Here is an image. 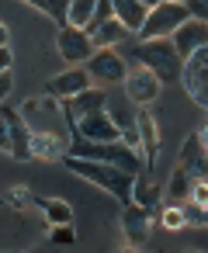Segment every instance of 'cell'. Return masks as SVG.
<instances>
[{
	"label": "cell",
	"mask_w": 208,
	"mask_h": 253,
	"mask_svg": "<svg viewBox=\"0 0 208 253\" xmlns=\"http://www.w3.org/2000/svg\"><path fill=\"white\" fill-rule=\"evenodd\" d=\"M70 156H83V160H97V163H111V167H118V170H125V173H146V163H142V153L139 149H132V146H125L122 139H111V142H90V139H83V135H73V142H70V149H66Z\"/></svg>",
	"instance_id": "cell-1"
},
{
	"label": "cell",
	"mask_w": 208,
	"mask_h": 253,
	"mask_svg": "<svg viewBox=\"0 0 208 253\" xmlns=\"http://www.w3.org/2000/svg\"><path fill=\"white\" fill-rule=\"evenodd\" d=\"M128 59L139 63V66H146L149 73H156V80H160L163 87L180 77V63H184V59L177 56V49H173L170 39H139V42L128 49Z\"/></svg>",
	"instance_id": "cell-2"
},
{
	"label": "cell",
	"mask_w": 208,
	"mask_h": 253,
	"mask_svg": "<svg viewBox=\"0 0 208 253\" xmlns=\"http://www.w3.org/2000/svg\"><path fill=\"white\" fill-rule=\"evenodd\" d=\"M66 170L70 173H77V177H87L90 184H97V187H104L108 194H115L122 205H128L132 201V173H125V170H118V167H111V163H97V160H83V156H70L66 153Z\"/></svg>",
	"instance_id": "cell-3"
},
{
	"label": "cell",
	"mask_w": 208,
	"mask_h": 253,
	"mask_svg": "<svg viewBox=\"0 0 208 253\" xmlns=\"http://www.w3.org/2000/svg\"><path fill=\"white\" fill-rule=\"evenodd\" d=\"M187 21V7H184V0H160L156 7L146 11V21L142 28L135 32L139 39H170V32Z\"/></svg>",
	"instance_id": "cell-4"
},
{
	"label": "cell",
	"mask_w": 208,
	"mask_h": 253,
	"mask_svg": "<svg viewBox=\"0 0 208 253\" xmlns=\"http://www.w3.org/2000/svg\"><path fill=\"white\" fill-rule=\"evenodd\" d=\"M177 80L184 84V90L191 94V101L198 108H208V45H201L191 56H184Z\"/></svg>",
	"instance_id": "cell-5"
},
{
	"label": "cell",
	"mask_w": 208,
	"mask_h": 253,
	"mask_svg": "<svg viewBox=\"0 0 208 253\" xmlns=\"http://www.w3.org/2000/svg\"><path fill=\"white\" fill-rule=\"evenodd\" d=\"M83 70L90 73V80L94 84H104V87H111V84H122V77H125V59L111 49V45H101V49H94L90 56H87V63H83Z\"/></svg>",
	"instance_id": "cell-6"
},
{
	"label": "cell",
	"mask_w": 208,
	"mask_h": 253,
	"mask_svg": "<svg viewBox=\"0 0 208 253\" xmlns=\"http://www.w3.org/2000/svg\"><path fill=\"white\" fill-rule=\"evenodd\" d=\"M122 87H125V97L135 108H149L160 97V90H163V84L156 80V73H149L146 66H128L125 77H122Z\"/></svg>",
	"instance_id": "cell-7"
},
{
	"label": "cell",
	"mask_w": 208,
	"mask_h": 253,
	"mask_svg": "<svg viewBox=\"0 0 208 253\" xmlns=\"http://www.w3.org/2000/svg\"><path fill=\"white\" fill-rule=\"evenodd\" d=\"M56 49H59L63 63H70V66H83V63H87V56L94 52V42H90V35H87L83 28L63 25V28H59V35H56Z\"/></svg>",
	"instance_id": "cell-8"
},
{
	"label": "cell",
	"mask_w": 208,
	"mask_h": 253,
	"mask_svg": "<svg viewBox=\"0 0 208 253\" xmlns=\"http://www.w3.org/2000/svg\"><path fill=\"white\" fill-rule=\"evenodd\" d=\"M70 128H73V135H83V139H90V142H111V139H122L118 125L108 118L104 108H101V111H90V115H83V118H73Z\"/></svg>",
	"instance_id": "cell-9"
},
{
	"label": "cell",
	"mask_w": 208,
	"mask_h": 253,
	"mask_svg": "<svg viewBox=\"0 0 208 253\" xmlns=\"http://www.w3.org/2000/svg\"><path fill=\"white\" fill-rule=\"evenodd\" d=\"M170 42H173L177 56L184 59V56H191L194 49L208 45V25H205V21H198V18H187V21H180V25L170 32Z\"/></svg>",
	"instance_id": "cell-10"
},
{
	"label": "cell",
	"mask_w": 208,
	"mask_h": 253,
	"mask_svg": "<svg viewBox=\"0 0 208 253\" xmlns=\"http://www.w3.org/2000/svg\"><path fill=\"white\" fill-rule=\"evenodd\" d=\"M122 229H125L128 246H146L149 243V229H153V211H146L142 205L128 201L125 211H122Z\"/></svg>",
	"instance_id": "cell-11"
},
{
	"label": "cell",
	"mask_w": 208,
	"mask_h": 253,
	"mask_svg": "<svg viewBox=\"0 0 208 253\" xmlns=\"http://www.w3.org/2000/svg\"><path fill=\"white\" fill-rule=\"evenodd\" d=\"M87 87H94V80H90V73H87L83 66H70V70L56 73V77L45 84V90H49L52 97H59V101H66V97H73V94H80V90H87Z\"/></svg>",
	"instance_id": "cell-12"
},
{
	"label": "cell",
	"mask_w": 208,
	"mask_h": 253,
	"mask_svg": "<svg viewBox=\"0 0 208 253\" xmlns=\"http://www.w3.org/2000/svg\"><path fill=\"white\" fill-rule=\"evenodd\" d=\"M135 132H139V149H142V163H146V173H149L153 163H156V153H160V128H156V118L146 108L135 111Z\"/></svg>",
	"instance_id": "cell-13"
},
{
	"label": "cell",
	"mask_w": 208,
	"mask_h": 253,
	"mask_svg": "<svg viewBox=\"0 0 208 253\" xmlns=\"http://www.w3.org/2000/svg\"><path fill=\"white\" fill-rule=\"evenodd\" d=\"M180 167L194 177V180H205L208 173V156H205V132H194L184 139L180 146Z\"/></svg>",
	"instance_id": "cell-14"
},
{
	"label": "cell",
	"mask_w": 208,
	"mask_h": 253,
	"mask_svg": "<svg viewBox=\"0 0 208 253\" xmlns=\"http://www.w3.org/2000/svg\"><path fill=\"white\" fill-rule=\"evenodd\" d=\"M4 111V118H7V132H11V156L14 160H32V132H28V125L21 122V115L18 111H11V108H0Z\"/></svg>",
	"instance_id": "cell-15"
},
{
	"label": "cell",
	"mask_w": 208,
	"mask_h": 253,
	"mask_svg": "<svg viewBox=\"0 0 208 253\" xmlns=\"http://www.w3.org/2000/svg\"><path fill=\"white\" fill-rule=\"evenodd\" d=\"M104 101H108V90L87 87V90H80V94H73V97L63 101V104H66V118L73 122V118H83V115H90V111H101Z\"/></svg>",
	"instance_id": "cell-16"
},
{
	"label": "cell",
	"mask_w": 208,
	"mask_h": 253,
	"mask_svg": "<svg viewBox=\"0 0 208 253\" xmlns=\"http://www.w3.org/2000/svg\"><path fill=\"white\" fill-rule=\"evenodd\" d=\"M83 32L90 35L94 49H101V45H118V42H125V39L132 35L118 18H108V21H101V25H94V28H83Z\"/></svg>",
	"instance_id": "cell-17"
},
{
	"label": "cell",
	"mask_w": 208,
	"mask_h": 253,
	"mask_svg": "<svg viewBox=\"0 0 208 253\" xmlns=\"http://www.w3.org/2000/svg\"><path fill=\"white\" fill-rule=\"evenodd\" d=\"M132 201L142 205L146 211H160V205H163V187L153 184L146 173H135V180H132Z\"/></svg>",
	"instance_id": "cell-18"
},
{
	"label": "cell",
	"mask_w": 208,
	"mask_h": 253,
	"mask_svg": "<svg viewBox=\"0 0 208 253\" xmlns=\"http://www.w3.org/2000/svg\"><path fill=\"white\" fill-rule=\"evenodd\" d=\"M111 11H115V18L135 35L139 28H142V21H146V7L139 4V0H111Z\"/></svg>",
	"instance_id": "cell-19"
},
{
	"label": "cell",
	"mask_w": 208,
	"mask_h": 253,
	"mask_svg": "<svg viewBox=\"0 0 208 253\" xmlns=\"http://www.w3.org/2000/svg\"><path fill=\"white\" fill-rule=\"evenodd\" d=\"M191 184H194V177L177 163V167H173V173H170V180H166V187H163V198H166L170 205H180V201H187V198H191Z\"/></svg>",
	"instance_id": "cell-20"
},
{
	"label": "cell",
	"mask_w": 208,
	"mask_h": 253,
	"mask_svg": "<svg viewBox=\"0 0 208 253\" xmlns=\"http://www.w3.org/2000/svg\"><path fill=\"white\" fill-rule=\"evenodd\" d=\"M104 111H108V118L118 125V132H125V128H132L135 125V104L128 101V97H118V101H104Z\"/></svg>",
	"instance_id": "cell-21"
},
{
	"label": "cell",
	"mask_w": 208,
	"mask_h": 253,
	"mask_svg": "<svg viewBox=\"0 0 208 253\" xmlns=\"http://www.w3.org/2000/svg\"><path fill=\"white\" fill-rule=\"evenodd\" d=\"M39 205H42V211H45V218H49L52 225H70V222H73V208H70L63 198H42Z\"/></svg>",
	"instance_id": "cell-22"
},
{
	"label": "cell",
	"mask_w": 208,
	"mask_h": 253,
	"mask_svg": "<svg viewBox=\"0 0 208 253\" xmlns=\"http://www.w3.org/2000/svg\"><path fill=\"white\" fill-rule=\"evenodd\" d=\"M90 11H94V0H66V25H73V28H87Z\"/></svg>",
	"instance_id": "cell-23"
},
{
	"label": "cell",
	"mask_w": 208,
	"mask_h": 253,
	"mask_svg": "<svg viewBox=\"0 0 208 253\" xmlns=\"http://www.w3.org/2000/svg\"><path fill=\"white\" fill-rule=\"evenodd\" d=\"M25 4L39 7V11H42V14H49L52 21L66 25V0H25Z\"/></svg>",
	"instance_id": "cell-24"
},
{
	"label": "cell",
	"mask_w": 208,
	"mask_h": 253,
	"mask_svg": "<svg viewBox=\"0 0 208 253\" xmlns=\"http://www.w3.org/2000/svg\"><path fill=\"white\" fill-rule=\"evenodd\" d=\"M160 222L166 229H184V215H180V205H163L160 211Z\"/></svg>",
	"instance_id": "cell-25"
},
{
	"label": "cell",
	"mask_w": 208,
	"mask_h": 253,
	"mask_svg": "<svg viewBox=\"0 0 208 253\" xmlns=\"http://www.w3.org/2000/svg\"><path fill=\"white\" fill-rule=\"evenodd\" d=\"M108 18H115V11H111V0H94V11H90V21H87V28H94V25L108 21Z\"/></svg>",
	"instance_id": "cell-26"
},
{
	"label": "cell",
	"mask_w": 208,
	"mask_h": 253,
	"mask_svg": "<svg viewBox=\"0 0 208 253\" xmlns=\"http://www.w3.org/2000/svg\"><path fill=\"white\" fill-rule=\"evenodd\" d=\"M184 7H187V18H198V21L208 18V0H184Z\"/></svg>",
	"instance_id": "cell-27"
},
{
	"label": "cell",
	"mask_w": 208,
	"mask_h": 253,
	"mask_svg": "<svg viewBox=\"0 0 208 253\" xmlns=\"http://www.w3.org/2000/svg\"><path fill=\"white\" fill-rule=\"evenodd\" d=\"M73 239H77V236H73V229H70V225H56V229H52V243H63V246H70Z\"/></svg>",
	"instance_id": "cell-28"
},
{
	"label": "cell",
	"mask_w": 208,
	"mask_h": 253,
	"mask_svg": "<svg viewBox=\"0 0 208 253\" xmlns=\"http://www.w3.org/2000/svg\"><path fill=\"white\" fill-rule=\"evenodd\" d=\"M0 149H11V132H7V118L0 111Z\"/></svg>",
	"instance_id": "cell-29"
},
{
	"label": "cell",
	"mask_w": 208,
	"mask_h": 253,
	"mask_svg": "<svg viewBox=\"0 0 208 253\" xmlns=\"http://www.w3.org/2000/svg\"><path fill=\"white\" fill-rule=\"evenodd\" d=\"M11 63H14L11 45H0V73H4V70H11Z\"/></svg>",
	"instance_id": "cell-30"
},
{
	"label": "cell",
	"mask_w": 208,
	"mask_h": 253,
	"mask_svg": "<svg viewBox=\"0 0 208 253\" xmlns=\"http://www.w3.org/2000/svg\"><path fill=\"white\" fill-rule=\"evenodd\" d=\"M11 94V70H4V73H0V101H4Z\"/></svg>",
	"instance_id": "cell-31"
},
{
	"label": "cell",
	"mask_w": 208,
	"mask_h": 253,
	"mask_svg": "<svg viewBox=\"0 0 208 253\" xmlns=\"http://www.w3.org/2000/svg\"><path fill=\"white\" fill-rule=\"evenodd\" d=\"M7 42H11V39H7V28L0 25V45H7Z\"/></svg>",
	"instance_id": "cell-32"
},
{
	"label": "cell",
	"mask_w": 208,
	"mask_h": 253,
	"mask_svg": "<svg viewBox=\"0 0 208 253\" xmlns=\"http://www.w3.org/2000/svg\"><path fill=\"white\" fill-rule=\"evenodd\" d=\"M139 4H142V7L149 11V7H156V4H160V0H139Z\"/></svg>",
	"instance_id": "cell-33"
}]
</instances>
